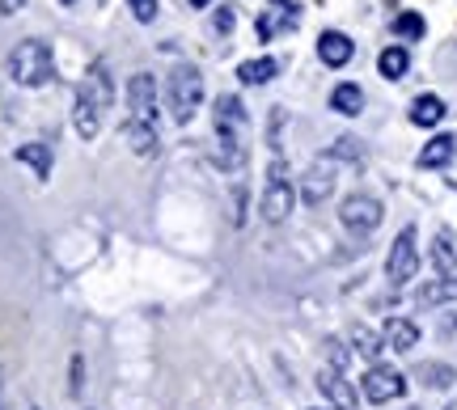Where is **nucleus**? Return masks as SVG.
I'll return each mask as SVG.
<instances>
[{"label":"nucleus","mask_w":457,"mask_h":410,"mask_svg":"<svg viewBox=\"0 0 457 410\" xmlns=\"http://www.w3.org/2000/svg\"><path fill=\"white\" fill-rule=\"evenodd\" d=\"M216 123V140H220V152H225V165H242L245 161V132H250V119H245L242 98L233 94H220L212 111Z\"/></svg>","instance_id":"nucleus-1"},{"label":"nucleus","mask_w":457,"mask_h":410,"mask_svg":"<svg viewBox=\"0 0 457 410\" xmlns=\"http://www.w3.org/2000/svg\"><path fill=\"white\" fill-rule=\"evenodd\" d=\"M9 77H13L17 85H26V89L47 85L51 77H55V55H51V47L38 43V38L17 43V47L9 51Z\"/></svg>","instance_id":"nucleus-2"},{"label":"nucleus","mask_w":457,"mask_h":410,"mask_svg":"<svg viewBox=\"0 0 457 410\" xmlns=\"http://www.w3.org/2000/svg\"><path fill=\"white\" fill-rule=\"evenodd\" d=\"M165 102H170V115L174 123H191V115L204 102V72L191 64H179L165 77Z\"/></svg>","instance_id":"nucleus-3"},{"label":"nucleus","mask_w":457,"mask_h":410,"mask_svg":"<svg viewBox=\"0 0 457 410\" xmlns=\"http://www.w3.org/2000/svg\"><path fill=\"white\" fill-rule=\"evenodd\" d=\"M293 203H296V186L293 178H288V165L276 161L271 165V174H267V186H262V220L267 225H284L288 220V212H293Z\"/></svg>","instance_id":"nucleus-4"},{"label":"nucleus","mask_w":457,"mask_h":410,"mask_svg":"<svg viewBox=\"0 0 457 410\" xmlns=\"http://www.w3.org/2000/svg\"><path fill=\"white\" fill-rule=\"evenodd\" d=\"M128 123L140 127H157V81L148 72H136L128 81Z\"/></svg>","instance_id":"nucleus-5"},{"label":"nucleus","mask_w":457,"mask_h":410,"mask_svg":"<svg viewBox=\"0 0 457 410\" xmlns=\"http://www.w3.org/2000/svg\"><path fill=\"white\" fill-rule=\"evenodd\" d=\"M407 394V377L390 368V364H373L369 373H364V398L373 402V406H386V402H398V398Z\"/></svg>","instance_id":"nucleus-6"},{"label":"nucleus","mask_w":457,"mask_h":410,"mask_svg":"<svg viewBox=\"0 0 457 410\" xmlns=\"http://www.w3.org/2000/svg\"><path fill=\"white\" fill-rule=\"evenodd\" d=\"M420 271V250H415V229H403L394 237L390 246V258H386V275L390 283H411Z\"/></svg>","instance_id":"nucleus-7"},{"label":"nucleus","mask_w":457,"mask_h":410,"mask_svg":"<svg viewBox=\"0 0 457 410\" xmlns=\"http://www.w3.org/2000/svg\"><path fill=\"white\" fill-rule=\"evenodd\" d=\"M381 216H386V208L377 203L373 195H352V199H343V208H339V220H343V229L347 233H373L377 225H381Z\"/></svg>","instance_id":"nucleus-8"},{"label":"nucleus","mask_w":457,"mask_h":410,"mask_svg":"<svg viewBox=\"0 0 457 410\" xmlns=\"http://www.w3.org/2000/svg\"><path fill=\"white\" fill-rule=\"evenodd\" d=\"M330 191H335V157H318V161L305 169V178H301V199L318 208V203H327Z\"/></svg>","instance_id":"nucleus-9"},{"label":"nucleus","mask_w":457,"mask_h":410,"mask_svg":"<svg viewBox=\"0 0 457 410\" xmlns=\"http://www.w3.org/2000/svg\"><path fill=\"white\" fill-rule=\"evenodd\" d=\"M318 390L327 394L330 410H360L356 390L347 385V377H343L339 368H322V377H318Z\"/></svg>","instance_id":"nucleus-10"},{"label":"nucleus","mask_w":457,"mask_h":410,"mask_svg":"<svg viewBox=\"0 0 457 410\" xmlns=\"http://www.w3.org/2000/svg\"><path fill=\"white\" fill-rule=\"evenodd\" d=\"M296 21H301V13H296L293 0H271V9H262V13H259V38L267 43L271 34L293 30Z\"/></svg>","instance_id":"nucleus-11"},{"label":"nucleus","mask_w":457,"mask_h":410,"mask_svg":"<svg viewBox=\"0 0 457 410\" xmlns=\"http://www.w3.org/2000/svg\"><path fill=\"white\" fill-rule=\"evenodd\" d=\"M85 102H94L98 111H106L111 106V98H114V85H111V72L102 64H94L89 72H85V81H81V89H77Z\"/></svg>","instance_id":"nucleus-12"},{"label":"nucleus","mask_w":457,"mask_h":410,"mask_svg":"<svg viewBox=\"0 0 457 410\" xmlns=\"http://www.w3.org/2000/svg\"><path fill=\"white\" fill-rule=\"evenodd\" d=\"M318 55H322V64L343 68V64H352V55H356V47H352V38H347V34L327 30L322 38H318Z\"/></svg>","instance_id":"nucleus-13"},{"label":"nucleus","mask_w":457,"mask_h":410,"mask_svg":"<svg viewBox=\"0 0 457 410\" xmlns=\"http://www.w3.org/2000/svg\"><path fill=\"white\" fill-rule=\"evenodd\" d=\"M457 140L453 135H432L424 148H420V169H441V165L453 161Z\"/></svg>","instance_id":"nucleus-14"},{"label":"nucleus","mask_w":457,"mask_h":410,"mask_svg":"<svg viewBox=\"0 0 457 410\" xmlns=\"http://www.w3.org/2000/svg\"><path fill=\"white\" fill-rule=\"evenodd\" d=\"M420 343V326L407 322V317H390L386 322V347L390 351H411V347Z\"/></svg>","instance_id":"nucleus-15"},{"label":"nucleus","mask_w":457,"mask_h":410,"mask_svg":"<svg viewBox=\"0 0 457 410\" xmlns=\"http://www.w3.org/2000/svg\"><path fill=\"white\" fill-rule=\"evenodd\" d=\"M445 300H457V275L432 279V283H424V288L415 292V305H420V309H432V305H445Z\"/></svg>","instance_id":"nucleus-16"},{"label":"nucleus","mask_w":457,"mask_h":410,"mask_svg":"<svg viewBox=\"0 0 457 410\" xmlns=\"http://www.w3.org/2000/svg\"><path fill=\"white\" fill-rule=\"evenodd\" d=\"M445 119V102L436 94H420V98L411 102V123L415 127H436Z\"/></svg>","instance_id":"nucleus-17"},{"label":"nucleus","mask_w":457,"mask_h":410,"mask_svg":"<svg viewBox=\"0 0 457 410\" xmlns=\"http://www.w3.org/2000/svg\"><path fill=\"white\" fill-rule=\"evenodd\" d=\"M72 119H77V135H81V140H94V135H98V127H102V111L94 106V102H85L81 94H77Z\"/></svg>","instance_id":"nucleus-18"},{"label":"nucleus","mask_w":457,"mask_h":410,"mask_svg":"<svg viewBox=\"0 0 457 410\" xmlns=\"http://www.w3.org/2000/svg\"><path fill=\"white\" fill-rule=\"evenodd\" d=\"M123 140L131 144V152H136V157H153V152H157V127L123 123Z\"/></svg>","instance_id":"nucleus-19"},{"label":"nucleus","mask_w":457,"mask_h":410,"mask_svg":"<svg viewBox=\"0 0 457 410\" xmlns=\"http://www.w3.org/2000/svg\"><path fill=\"white\" fill-rule=\"evenodd\" d=\"M17 161L30 165L34 178H51V144H21L17 148Z\"/></svg>","instance_id":"nucleus-20"},{"label":"nucleus","mask_w":457,"mask_h":410,"mask_svg":"<svg viewBox=\"0 0 457 410\" xmlns=\"http://www.w3.org/2000/svg\"><path fill=\"white\" fill-rule=\"evenodd\" d=\"M432 263H436L441 279L457 275V250H453V237H449V233H436V242H432Z\"/></svg>","instance_id":"nucleus-21"},{"label":"nucleus","mask_w":457,"mask_h":410,"mask_svg":"<svg viewBox=\"0 0 457 410\" xmlns=\"http://www.w3.org/2000/svg\"><path fill=\"white\" fill-rule=\"evenodd\" d=\"M279 72V64L271 60V55H262V60H245L242 68H237V77H242V85H267L271 77Z\"/></svg>","instance_id":"nucleus-22"},{"label":"nucleus","mask_w":457,"mask_h":410,"mask_svg":"<svg viewBox=\"0 0 457 410\" xmlns=\"http://www.w3.org/2000/svg\"><path fill=\"white\" fill-rule=\"evenodd\" d=\"M330 111H339V115H360V111H364L360 85H339V89L330 94Z\"/></svg>","instance_id":"nucleus-23"},{"label":"nucleus","mask_w":457,"mask_h":410,"mask_svg":"<svg viewBox=\"0 0 457 410\" xmlns=\"http://www.w3.org/2000/svg\"><path fill=\"white\" fill-rule=\"evenodd\" d=\"M377 68H381V77H390V81L407 77V68H411L407 47H386L381 51V60H377Z\"/></svg>","instance_id":"nucleus-24"},{"label":"nucleus","mask_w":457,"mask_h":410,"mask_svg":"<svg viewBox=\"0 0 457 410\" xmlns=\"http://www.w3.org/2000/svg\"><path fill=\"white\" fill-rule=\"evenodd\" d=\"M352 343H356V351L369 364H377V360H381V351H386V339H377L369 326H356V330H352Z\"/></svg>","instance_id":"nucleus-25"},{"label":"nucleus","mask_w":457,"mask_h":410,"mask_svg":"<svg viewBox=\"0 0 457 410\" xmlns=\"http://www.w3.org/2000/svg\"><path fill=\"white\" fill-rule=\"evenodd\" d=\"M420 377H424L428 390H449V385H453V368H449V364H424Z\"/></svg>","instance_id":"nucleus-26"},{"label":"nucleus","mask_w":457,"mask_h":410,"mask_svg":"<svg viewBox=\"0 0 457 410\" xmlns=\"http://www.w3.org/2000/svg\"><path fill=\"white\" fill-rule=\"evenodd\" d=\"M394 34H398V38H424V17L420 13H398L394 17Z\"/></svg>","instance_id":"nucleus-27"},{"label":"nucleus","mask_w":457,"mask_h":410,"mask_svg":"<svg viewBox=\"0 0 457 410\" xmlns=\"http://www.w3.org/2000/svg\"><path fill=\"white\" fill-rule=\"evenodd\" d=\"M128 9L136 21H153L157 17V0H128Z\"/></svg>","instance_id":"nucleus-28"},{"label":"nucleus","mask_w":457,"mask_h":410,"mask_svg":"<svg viewBox=\"0 0 457 410\" xmlns=\"http://www.w3.org/2000/svg\"><path fill=\"white\" fill-rule=\"evenodd\" d=\"M233 26H237V13H233V9H216V30L233 34Z\"/></svg>","instance_id":"nucleus-29"},{"label":"nucleus","mask_w":457,"mask_h":410,"mask_svg":"<svg viewBox=\"0 0 457 410\" xmlns=\"http://www.w3.org/2000/svg\"><path fill=\"white\" fill-rule=\"evenodd\" d=\"M330 368H347V351H343V343H330Z\"/></svg>","instance_id":"nucleus-30"},{"label":"nucleus","mask_w":457,"mask_h":410,"mask_svg":"<svg viewBox=\"0 0 457 410\" xmlns=\"http://www.w3.org/2000/svg\"><path fill=\"white\" fill-rule=\"evenodd\" d=\"M21 4H26V0H0V13H17Z\"/></svg>","instance_id":"nucleus-31"},{"label":"nucleus","mask_w":457,"mask_h":410,"mask_svg":"<svg viewBox=\"0 0 457 410\" xmlns=\"http://www.w3.org/2000/svg\"><path fill=\"white\" fill-rule=\"evenodd\" d=\"M208 4H212V0H191V9H208Z\"/></svg>","instance_id":"nucleus-32"},{"label":"nucleus","mask_w":457,"mask_h":410,"mask_svg":"<svg viewBox=\"0 0 457 410\" xmlns=\"http://www.w3.org/2000/svg\"><path fill=\"white\" fill-rule=\"evenodd\" d=\"M64 4H72V0H64Z\"/></svg>","instance_id":"nucleus-33"},{"label":"nucleus","mask_w":457,"mask_h":410,"mask_svg":"<svg viewBox=\"0 0 457 410\" xmlns=\"http://www.w3.org/2000/svg\"><path fill=\"white\" fill-rule=\"evenodd\" d=\"M313 410H318V406H313Z\"/></svg>","instance_id":"nucleus-34"},{"label":"nucleus","mask_w":457,"mask_h":410,"mask_svg":"<svg viewBox=\"0 0 457 410\" xmlns=\"http://www.w3.org/2000/svg\"><path fill=\"white\" fill-rule=\"evenodd\" d=\"M34 410H38V406H34Z\"/></svg>","instance_id":"nucleus-35"}]
</instances>
